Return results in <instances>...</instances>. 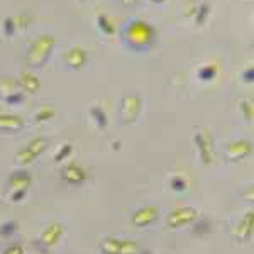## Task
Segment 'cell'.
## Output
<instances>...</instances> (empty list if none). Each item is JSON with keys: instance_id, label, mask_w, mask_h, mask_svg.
Here are the masks:
<instances>
[{"instance_id": "cell-13", "label": "cell", "mask_w": 254, "mask_h": 254, "mask_svg": "<svg viewBox=\"0 0 254 254\" xmlns=\"http://www.w3.org/2000/svg\"><path fill=\"white\" fill-rule=\"evenodd\" d=\"M17 87L22 88L26 93H38L41 88V80L32 71H22L19 75Z\"/></svg>"}, {"instance_id": "cell-15", "label": "cell", "mask_w": 254, "mask_h": 254, "mask_svg": "<svg viewBox=\"0 0 254 254\" xmlns=\"http://www.w3.org/2000/svg\"><path fill=\"white\" fill-rule=\"evenodd\" d=\"M102 254H119L121 251V241L116 239V237H105V239L100 241L98 244Z\"/></svg>"}, {"instance_id": "cell-5", "label": "cell", "mask_w": 254, "mask_h": 254, "mask_svg": "<svg viewBox=\"0 0 254 254\" xmlns=\"http://www.w3.org/2000/svg\"><path fill=\"white\" fill-rule=\"evenodd\" d=\"M141 97L139 95H126L121 104V122L126 126L132 124L141 112Z\"/></svg>"}, {"instance_id": "cell-12", "label": "cell", "mask_w": 254, "mask_h": 254, "mask_svg": "<svg viewBox=\"0 0 254 254\" xmlns=\"http://www.w3.org/2000/svg\"><path fill=\"white\" fill-rule=\"evenodd\" d=\"M253 232H254V214L253 212H248L243 220L239 222L236 229V236H237V241H241V243H246V241H249L253 237Z\"/></svg>"}, {"instance_id": "cell-26", "label": "cell", "mask_w": 254, "mask_h": 254, "mask_svg": "<svg viewBox=\"0 0 254 254\" xmlns=\"http://www.w3.org/2000/svg\"><path fill=\"white\" fill-rule=\"evenodd\" d=\"M15 159H17L19 165L29 166V165H32V163L36 161V156H34V154H31L29 151H27L26 147H24V149H20L19 153H17V156H15Z\"/></svg>"}, {"instance_id": "cell-22", "label": "cell", "mask_w": 254, "mask_h": 254, "mask_svg": "<svg viewBox=\"0 0 254 254\" xmlns=\"http://www.w3.org/2000/svg\"><path fill=\"white\" fill-rule=\"evenodd\" d=\"M196 76L202 81H212L217 76V66L215 64H205V66H202L198 69Z\"/></svg>"}, {"instance_id": "cell-23", "label": "cell", "mask_w": 254, "mask_h": 254, "mask_svg": "<svg viewBox=\"0 0 254 254\" xmlns=\"http://www.w3.org/2000/svg\"><path fill=\"white\" fill-rule=\"evenodd\" d=\"M55 116H56L55 107H51V105H44V107H41L38 112H36L34 121L36 122H46V121H51Z\"/></svg>"}, {"instance_id": "cell-18", "label": "cell", "mask_w": 254, "mask_h": 254, "mask_svg": "<svg viewBox=\"0 0 254 254\" xmlns=\"http://www.w3.org/2000/svg\"><path fill=\"white\" fill-rule=\"evenodd\" d=\"M90 116H92V119L95 121L97 127L100 130H104L105 127H107L109 124V119H107V114H105V110L102 107H98V105H95V107L90 109Z\"/></svg>"}, {"instance_id": "cell-34", "label": "cell", "mask_w": 254, "mask_h": 254, "mask_svg": "<svg viewBox=\"0 0 254 254\" xmlns=\"http://www.w3.org/2000/svg\"><path fill=\"white\" fill-rule=\"evenodd\" d=\"M2 254H24V249L20 244H12V246H7Z\"/></svg>"}, {"instance_id": "cell-38", "label": "cell", "mask_w": 254, "mask_h": 254, "mask_svg": "<svg viewBox=\"0 0 254 254\" xmlns=\"http://www.w3.org/2000/svg\"><path fill=\"white\" fill-rule=\"evenodd\" d=\"M121 146H122V144H121V141H116V142L112 144V147H114L116 151H117V149H121Z\"/></svg>"}, {"instance_id": "cell-30", "label": "cell", "mask_w": 254, "mask_h": 254, "mask_svg": "<svg viewBox=\"0 0 254 254\" xmlns=\"http://www.w3.org/2000/svg\"><path fill=\"white\" fill-rule=\"evenodd\" d=\"M31 15H26V14H20L17 17H14V22H15V27L17 29H27L31 24Z\"/></svg>"}, {"instance_id": "cell-21", "label": "cell", "mask_w": 254, "mask_h": 254, "mask_svg": "<svg viewBox=\"0 0 254 254\" xmlns=\"http://www.w3.org/2000/svg\"><path fill=\"white\" fill-rule=\"evenodd\" d=\"M208 14H210V3H208V2H202L200 5H196V10H195V15H193L196 26H202V24H205Z\"/></svg>"}, {"instance_id": "cell-8", "label": "cell", "mask_w": 254, "mask_h": 254, "mask_svg": "<svg viewBox=\"0 0 254 254\" xmlns=\"http://www.w3.org/2000/svg\"><path fill=\"white\" fill-rule=\"evenodd\" d=\"M159 217V210L156 207H144V208H139L137 212H134L130 220L136 227H147V225L154 224Z\"/></svg>"}, {"instance_id": "cell-29", "label": "cell", "mask_w": 254, "mask_h": 254, "mask_svg": "<svg viewBox=\"0 0 254 254\" xmlns=\"http://www.w3.org/2000/svg\"><path fill=\"white\" fill-rule=\"evenodd\" d=\"M24 100H26V95H24V92H19V90L3 98V102H5L7 105H19V104H22Z\"/></svg>"}, {"instance_id": "cell-9", "label": "cell", "mask_w": 254, "mask_h": 254, "mask_svg": "<svg viewBox=\"0 0 254 254\" xmlns=\"http://www.w3.org/2000/svg\"><path fill=\"white\" fill-rule=\"evenodd\" d=\"M251 151H253V146L249 141H246V139H243V141H234L227 147V159L232 163L241 161V159L248 158L249 154H251Z\"/></svg>"}, {"instance_id": "cell-40", "label": "cell", "mask_w": 254, "mask_h": 254, "mask_svg": "<svg viewBox=\"0 0 254 254\" xmlns=\"http://www.w3.org/2000/svg\"><path fill=\"white\" fill-rule=\"evenodd\" d=\"M151 2H154V3H161V2H165V0H151Z\"/></svg>"}, {"instance_id": "cell-37", "label": "cell", "mask_w": 254, "mask_h": 254, "mask_svg": "<svg viewBox=\"0 0 254 254\" xmlns=\"http://www.w3.org/2000/svg\"><path fill=\"white\" fill-rule=\"evenodd\" d=\"M195 10H196V5H191V7H190V10L187 12V15H190V17H193V15H195Z\"/></svg>"}, {"instance_id": "cell-10", "label": "cell", "mask_w": 254, "mask_h": 254, "mask_svg": "<svg viewBox=\"0 0 254 254\" xmlns=\"http://www.w3.org/2000/svg\"><path fill=\"white\" fill-rule=\"evenodd\" d=\"M88 61V53L85 51L83 48H71L66 51V55H64V63H66V66L69 69H80L83 68L85 64H87Z\"/></svg>"}, {"instance_id": "cell-32", "label": "cell", "mask_w": 254, "mask_h": 254, "mask_svg": "<svg viewBox=\"0 0 254 254\" xmlns=\"http://www.w3.org/2000/svg\"><path fill=\"white\" fill-rule=\"evenodd\" d=\"M241 107V112L244 114V117L248 119V121H253V104L249 100H243L239 104Z\"/></svg>"}, {"instance_id": "cell-24", "label": "cell", "mask_w": 254, "mask_h": 254, "mask_svg": "<svg viewBox=\"0 0 254 254\" xmlns=\"http://www.w3.org/2000/svg\"><path fill=\"white\" fill-rule=\"evenodd\" d=\"M17 229H19V225L15 220H7V222H3L2 225H0V236L2 237H12V236H15V232H17Z\"/></svg>"}, {"instance_id": "cell-6", "label": "cell", "mask_w": 254, "mask_h": 254, "mask_svg": "<svg viewBox=\"0 0 254 254\" xmlns=\"http://www.w3.org/2000/svg\"><path fill=\"white\" fill-rule=\"evenodd\" d=\"M63 231L64 229L60 222H51L43 231V234H41V237H39V243H34V244H39L41 251L46 254L49 248H53L55 244H58V241L61 239V236H63Z\"/></svg>"}, {"instance_id": "cell-28", "label": "cell", "mask_w": 254, "mask_h": 254, "mask_svg": "<svg viewBox=\"0 0 254 254\" xmlns=\"http://www.w3.org/2000/svg\"><path fill=\"white\" fill-rule=\"evenodd\" d=\"M71 153H73V146L69 144V142H68V144H63V146H61L60 149H58V153H56L55 161H56V163H63L64 159H66Z\"/></svg>"}, {"instance_id": "cell-20", "label": "cell", "mask_w": 254, "mask_h": 254, "mask_svg": "<svg viewBox=\"0 0 254 254\" xmlns=\"http://www.w3.org/2000/svg\"><path fill=\"white\" fill-rule=\"evenodd\" d=\"M46 147H48V141L46 139H43V137H34L32 141L29 142V144L26 146V149L29 151L31 154H34L36 158L39 156V154H43L44 151H46Z\"/></svg>"}, {"instance_id": "cell-3", "label": "cell", "mask_w": 254, "mask_h": 254, "mask_svg": "<svg viewBox=\"0 0 254 254\" xmlns=\"http://www.w3.org/2000/svg\"><path fill=\"white\" fill-rule=\"evenodd\" d=\"M193 141H195V146L198 149V154H200V159L205 166H210L215 159V154H214V142H212V137L207 130L203 129H198L195 130V136H193Z\"/></svg>"}, {"instance_id": "cell-7", "label": "cell", "mask_w": 254, "mask_h": 254, "mask_svg": "<svg viewBox=\"0 0 254 254\" xmlns=\"http://www.w3.org/2000/svg\"><path fill=\"white\" fill-rule=\"evenodd\" d=\"M87 171L76 163H69L61 170V178L69 185H81V183L87 182Z\"/></svg>"}, {"instance_id": "cell-1", "label": "cell", "mask_w": 254, "mask_h": 254, "mask_svg": "<svg viewBox=\"0 0 254 254\" xmlns=\"http://www.w3.org/2000/svg\"><path fill=\"white\" fill-rule=\"evenodd\" d=\"M122 39L126 46L134 49L137 53H144L156 41V29L149 22L142 19H132L124 26L122 29Z\"/></svg>"}, {"instance_id": "cell-16", "label": "cell", "mask_w": 254, "mask_h": 254, "mask_svg": "<svg viewBox=\"0 0 254 254\" xmlns=\"http://www.w3.org/2000/svg\"><path fill=\"white\" fill-rule=\"evenodd\" d=\"M212 232V222L208 219H196L191 225V234L196 237H203Z\"/></svg>"}, {"instance_id": "cell-17", "label": "cell", "mask_w": 254, "mask_h": 254, "mask_svg": "<svg viewBox=\"0 0 254 254\" xmlns=\"http://www.w3.org/2000/svg\"><path fill=\"white\" fill-rule=\"evenodd\" d=\"M97 26L105 36H114V34H116V26H114V22L110 20V17L107 14H98L97 15Z\"/></svg>"}, {"instance_id": "cell-19", "label": "cell", "mask_w": 254, "mask_h": 254, "mask_svg": "<svg viewBox=\"0 0 254 254\" xmlns=\"http://www.w3.org/2000/svg\"><path fill=\"white\" fill-rule=\"evenodd\" d=\"M14 92H17V81H15L14 78H10V76H3V78H0V97L5 98Z\"/></svg>"}, {"instance_id": "cell-39", "label": "cell", "mask_w": 254, "mask_h": 254, "mask_svg": "<svg viewBox=\"0 0 254 254\" xmlns=\"http://www.w3.org/2000/svg\"><path fill=\"white\" fill-rule=\"evenodd\" d=\"M137 254H151V251H149V249H139Z\"/></svg>"}, {"instance_id": "cell-2", "label": "cell", "mask_w": 254, "mask_h": 254, "mask_svg": "<svg viewBox=\"0 0 254 254\" xmlns=\"http://www.w3.org/2000/svg\"><path fill=\"white\" fill-rule=\"evenodd\" d=\"M53 49H55V38L51 34H41L31 43L29 49H27V64L29 68L39 69L48 63L49 56H51Z\"/></svg>"}, {"instance_id": "cell-36", "label": "cell", "mask_w": 254, "mask_h": 254, "mask_svg": "<svg viewBox=\"0 0 254 254\" xmlns=\"http://www.w3.org/2000/svg\"><path fill=\"white\" fill-rule=\"evenodd\" d=\"M139 2V0H122V3H124V5H136V3Z\"/></svg>"}, {"instance_id": "cell-27", "label": "cell", "mask_w": 254, "mask_h": 254, "mask_svg": "<svg viewBox=\"0 0 254 254\" xmlns=\"http://www.w3.org/2000/svg\"><path fill=\"white\" fill-rule=\"evenodd\" d=\"M187 187H188V183L183 176H175V178L171 180V190L176 191V193H183V191L187 190Z\"/></svg>"}, {"instance_id": "cell-4", "label": "cell", "mask_w": 254, "mask_h": 254, "mask_svg": "<svg viewBox=\"0 0 254 254\" xmlns=\"http://www.w3.org/2000/svg\"><path fill=\"white\" fill-rule=\"evenodd\" d=\"M196 219H198V210L195 207H182L168 214L166 225L170 229H180L183 225L193 224Z\"/></svg>"}, {"instance_id": "cell-35", "label": "cell", "mask_w": 254, "mask_h": 254, "mask_svg": "<svg viewBox=\"0 0 254 254\" xmlns=\"http://www.w3.org/2000/svg\"><path fill=\"white\" fill-rule=\"evenodd\" d=\"M241 76H243V81H246V83H253L254 81V68L253 66L246 68Z\"/></svg>"}, {"instance_id": "cell-31", "label": "cell", "mask_w": 254, "mask_h": 254, "mask_svg": "<svg viewBox=\"0 0 254 254\" xmlns=\"http://www.w3.org/2000/svg\"><path fill=\"white\" fill-rule=\"evenodd\" d=\"M15 22H14V17H5L3 19V32H5L7 38H10V36H14L15 32Z\"/></svg>"}, {"instance_id": "cell-14", "label": "cell", "mask_w": 254, "mask_h": 254, "mask_svg": "<svg viewBox=\"0 0 254 254\" xmlns=\"http://www.w3.org/2000/svg\"><path fill=\"white\" fill-rule=\"evenodd\" d=\"M31 173L27 170H15L14 173L10 175V178H9V182H10V185L12 188H27L31 185Z\"/></svg>"}, {"instance_id": "cell-33", "label": "cell", "mask_w": 254, "mask_h": 254, "mask_svg": "<svg viewBox=\"0 0 254 254\" xmlns=\"http://www.w3.org/2000/svg\"><path fill=\"white\" fill-rule=\"evenodd\" d=\"M26 195H27V188H15L14 191H12V195H10V200L12 202H22L24 198H26Z\"/></svg>"}, {"instance_id": "cell-25", "label": "cell", "mask_w": 254, "mask_h": 254, "mask_svg": "<svg viewBox=\"0 0 254 254\" xmlns=\"http://www.w3.org/2000/svg\"><path fill=\"white\" fill-rule=\"evenodd\" d=\"M137 251H139V244L136 241H130V239L121 241V251H119V254H137Z\"/></svg>"}, {"instance_id": "cell-11", "label": "cell", "mask_w": 254, "mask_h": 254, "mask_svg": "<svg viewBox=\"0 0 254 254\" xmlns=\"http://www.w3.org/2000/svg\"><path fill=\"white\" fill-rule=\"evenodd\" d=\"M24 119L15 114H0V132L14 134L22 130Z\"/></svg>"}]
</instances>
